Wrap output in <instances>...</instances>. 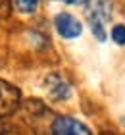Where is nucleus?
<instances>
[{
  "label": "nucleus",
  "mask_w": 125,
  "mask_h": 135,
  "mask_svg": "<svg viewBox=\"0 0 125 135\" xmlns=\"http://www.w3.org/2000/svg\"><path fill=\"white\" fill-rule=\"evenodd\" d=\"M21 93L16 85H12L4 79H0V120L8 118L19 108Z\"/></svg>",
  "instance_id": "1"
},
{
  "label": "nucleus",
  "mask_w": 125,
  "mask_h": 135,
  "mask_svg": "<svg viewBox=\"0 0 125 135\" xmlns=\"http://www.w3.org/2000/svg\"><path fill=\"white\" fill-rule=\"evenodd\" d=\"M50 133L52 135H92L85 124H81L79 120H73V118H66V116L56 118L52 122Z\"/></svg>",
  "instance_id": "2"
},
{
  "label": "nucleus",
  "mask_w": 125,
  "mask_h": 135,
  "mask_svg": "<svg viewBox=\"0 0 125 135\" xmlns=\"http://www.w3.org/2000/svg\"><path fill=\"white\" fill-rule=\"evenodd\" d=\"M54 25H56V31H58L64 39H75L79 37L81 31H83V25L77 17H73L69 14H58L54 20Z\"/></svg>",
  "instance_id": "3"
},
{
  "label": "nucleus",
  "mask_w": 125,
  "mask_h": 135,
  "mask_svg": "<svg viewBox=\"0 0 125 135\" xmlns=\"http://www.w3.org/2000/svg\"><path fill=\"white\" fill-rule=\"evenodd\" d=\"M46 87L50 91V97L56 100H64L71 97V87L67 85V81L60 75H48L46 79Z\"/></svg>",
  "instance_id": "4"
},
{
  "label": "nucleus",
  "mask_w": 125,
  "mask_h": 135,
  "mask_svg": "<svg viewBox=\"0 0 125 135\" xmlns=\"http://www.w3.org/2000/svg\"><path fill=\"white\" fill-rule=\"evenodd\" d=\"M85 6H87L89 12L98 16L104 23L112 17V0H89Z\"/></svg>",
  "instance_id": "5"
},
{
  "label": "nucleus",
  "mask_w": 125,
  "mask_h": 135,
  "mask_svg": "<svg viewBox=\"0 0 125 135\" xmlns=\"http://www.w3.org/2000/svg\"><path fill=\"white\" fill-rule=\"evenodd\" d=\"M14 4L21 14H33L39 8V0H14Z\"/></svg>",
  "instance_id": "6"
},
{
  "label": "nucleus",
  "mask_w": 125,
  "mask_h": 135,
  "mask_svg": "<svg viewBox=\"0 0 125 135\" xmlns=\"http://www.w3.org/2000/svg\"><path fill=\"white\" fill-rule=\"evenodd\" d=\"M112 39H114V42L123 46L125 45V25H116L112 29Z\"/></svg>",
  "instance_id": "7"
},
{
  "label": "nucleus",
  "mask_w": 125,
  "mask_h": 135,
  "mask_svg": "<svg viewBox=\"0 0 125 135\" xmlns=\"http://www.w3.org/2000/svg\"><path fill=\"white\" fill-rule=\"evenodd\" d=\"M0 135H19V131H17L14 126H10V124H6L4 120H0Z\"/></svg>",
  "instance_id": "8"
},
{
  "label": "nucleus",
  "mask_w": 125,
  "mask_h": 135,
  "mask_svg": "<svg viewBox=\"0 0 125 135\" xmlns=\"http://www.w3.org/2000/svg\"><path fill=\"white\" fill-rule=\"evenodd\" d=\"M12 12V0H0V17H8Z\"/></svg>",
  "instance_id": "9"
},
{
  "label": "nucleus",
  "mask_w": 125,
  "mask_h": 135,
  "mask_svg": "<svg viewBox=\"0 0 125 135\" xmlns=\"http://www.w3.org/2000/svg\"><path fill=\"white\" fill-rule=\"evenodd\" d=\"M66 4H73V6H81V4H87L89 0H64Z\"/></svg>",
  "instance_id": "10"
}]
</instances>
